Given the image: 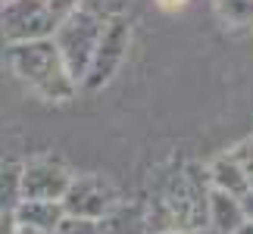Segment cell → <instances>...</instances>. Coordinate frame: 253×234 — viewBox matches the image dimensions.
Returning a JSON list of instances; mask_svg holds the SVG:
<instances>
[{"instance_id": "1", "label": "cell", "mask_w": 253, "mask_h": 234, "mask_svg": "<svg viewBox=\"0 0 253 234\" xmlns=\"http://www.w3.org/2000/svg\"><path fill=\"white\" fill-rule=\"evenodd\" d=\"M6 66L25 87L50 103H66L79 91V81L69 75L53 38H38V41H16L6 44Z\"/></svg>"}, {"instance_id": "2", "label": "cell", "mask_w": 253, "mask_h": 234, "mask_svg": "<svg viewBox=\"0 0 253 234\" xmlns=\"http://www.w3.org/2000/svg\"><path fill=\"white\" fill-rule=\"evenodd\" d=\"M100 35H103V22L84 9H75L72 16H66L60 28L53 32V44L60 50L66 69L75 81H84L87 69H91V60H94V50L100 44Z\"/></svg>"}, {"instance_id": "3", "label": "cell", "mask_w": 253, "mask_h": 234, "mask_svg": "<svg viewBox=\"0 0 253 234\" xmlns=\"http://www.w3.org/2000/svg\"><path fill=\"white\" fill-rule=\"evenodd\" d=\"M0 28L9 44L38 41V38H53L60 19L47 0H9L0 9Z\"/></svg>"}, {"instance_id": "4", "label": "cell", "mask_w": 253, "mask_h": 234, "mask_svg": "<svg viewBox=\"0 0 253 234\" xmlns=\"http://www.w3.org/2000/svg\"><path fill=\"white\" fill-rule=\"evenodd\" d=\"M128 41H131V28H128V16H119V19H110L103 22V35H100V44L94 50V60H91V69L84 75V87H97L110 84L113 75L119 72V66L125 63V53H128Z\"/></svg>"}, {"instance_id": "5", "label": "cell", "mask_w": 253, "mask_h": 234, "mask_svg": "<svg viewBox=\"0 0 253 234\" xmlns=\"http://www.w3.org/2000/svg\"><path fill=\"white\" fill-rule=\"evenodd\" d=\"M116 188L103 175H79L72 178L69 191L63 197L66 216H82V219H97L103 222L116 209Z\"/></svg>"}, {"instance_id": "6", "label": "cell", "mask_w": 253, "mask_h": 234, "mask_svg": "<svg viewBox=\"0 0 253 234\" xmlns=\"http://www.w3.org/2000/svg\"><path fill=\"white\" fill-rule=\"evenodd\" d=\"M72 178L63 162L32 159L22 165V200H63Z\"/></svg>"}, {"instance_id": "7", "label": "cell", "mask_w": 253, "mask_h": 234, "mask_svg": "<svg viewBox=\"0 0 253 234\" xmlns=\"http://www.w3.org/2000/svg\"><path fill=\"white\" fill-rule=\"evenodd\" d=\"M66 209L63 200H22L16 209V222L22 228H35L41 234H53L56 225L63 222Z\"/></svg>"}, {"instance_id": "8", "label": "cell", "mask_w": 253, "mask_h": 234, "mask_svg": "<svg viewBox=\"0 0 253 234\" xmlns=\"http://www.w3.org/2000/svg\"><path fill=\"white\" fill-rule=\"evenodd\" d=\"M244 206H241V197H231L225 191L212 188L210 194V228H216L222 234H231L238 225H244Z\"/></svg>"}, {"instance_id": "9", "label": "cell", "mask_w": 253, "mask_h": 234, "mask_svg": "<svg viewBox=\"0 0 253 234\" xmlns=\"http://www.w3.org/2000/svg\"><path fill=\"white\" fill-rule=\"evenodd\" d=\"M207 172H210V181H212V188H216V191H225V194H231V197H241V194H244V191L250 188V181H247L244 169L238 165L235 153H228V156H219V159H212Z\"/></svg>"}, {"instance_id": "10", "label": "cell", "mask_w": 253, "mask_h": 234, "mask_svg": "<svg viewBox=\"0 0 253 234\" xmlns=\"http://www.w3.org/2000/svg\"><path fill=\"white\" fill-rule=\"evenodd\" d=\"M22 203V162H0V216L16 212Z\"/></svg>"}, {"instance_id": "11", "label": "cell", "mask_w": 253, "mask_h": 234, "mask_svg": "<svg viewBox=\"0 0 253 234\" xmlns=\"http://www.w3.org/2000/svg\"><path fill=\"white\" fill-rule=\"evenodd\" d=\"M216 9L228 25H250L253 22V0H216Z\"/></svg>"}, {"instance_id": "12", "label": "cell", "mask_w": 253, "mask_h": 234, "mask_svg": "<svg viewBox=\"0 0 253 234\" xmlns=\"http://www.w3.org/2000/svg\"><path fill=\"white\" fill-rule=\"evenodd\" d=\"M82 9L97 16L100 22H110V19H119L128 13V0H82Z\"/></svg>"}, {"instance_id": "13", "label": "cell", "mask_w": 253, "mask_h": 234, "mask_svg": "<svg viewBox=\"0 0 253 234\" xmlns=\"http://www.w3.org/2000/svg\"><path fill=\"white\" fill-rule=\"evenodd\" d=\"M53 234H103V222L82 219V216H63Z\"/></svg>"}, {"instance_id": "14", "label": "cell", "mask_w": 253, "mask_h": 234, "mask_svg": "<svg viewBox=\"0 0 253 234\" xmlns=\"http://www.w3.org/2000/svg\"><path fill=\"white\" fill-rule=\"evenodd\" d=\"M235 159H238V165L244 169V175H247V181L253 184V141H244V144H238L235 150Z\"/></svg>"}, {"instance_id": "15", "label": "cell", "mask_w": 253, "mask_h": 234, "mask_svg": "<svg viewBox=\"0 0 253 234\" xmlns=\"http://www.w3.org/2000/svg\"><path fill=\"white\" fill-rule=\"evenodd\" d=\"M47 3H50V9L56 13L60 22H63L66 16H72L75 9H82V0H47Z\"/></svg>"}, {"instance_id": "16", "label": "cell", "mask_w": 253, "mask_h": 234, "mask_svg": "<svg viewBox=\"0 0 253 234\" xmlns=\"http://www.w3.org/2000/svg\"><path fill=\"white\" fill-rule=\"evenodd\" d=\"M16 231H19L16 212H3V216H0V234H16Z\"/></svg>"}, {"instance_id": "17", "label": "cell", "mask_w": 253, "mask_h": 234, "mask_svg": "<svg viewBox=\"0 0 253 234\" xmlns=\"http://www.w3.org/2000/svg\"><path fill=\"white\" fill-rule=\"evenodd\" d=\"M241 206H244V216L253 222V184H250L244 194H241Z\"/></svg>"}, {"instance_id": "18", "label": "cell", "mask_w": 253, "mask_h": 234, "mask_svg": "<svg viewBox=\"0 0 253 234\" xmlns=\"http://www.w3.org/2000/svg\"><path fill=\"white\" fill-rule=\"evenodd\" d=\"M157 3H160L163 9H169V13H172V9H181L184 3H188V0H157Z\"/></svg>"}, {"instance_id": "19", "label": "cell", "mask_w": 253, "mask_h": 234, "mask_svg": "<svg viewBox=\"0 0 253 234\" xmlns=\"http://www.w3.org/2000/svg\"><path fill=\"white\" fill-rule=\"evenodd\" d=\"M231 234H253V222L247 219V222H244V225H238V228H235V231H231Z\"/></svg>"}, {"instance_id": "20", "label": "cell", "mask_w": 253, "mask_h": 234, "mask_svg": "<svg viewBox=\"0 0 253 234\" xmlns=\"http://www.w3.org/2000/svg\"><path fill=\"white\" fill-rule=\"evenodd\" d=\"M188 234H222V231H216V228L207 225V228H197V231H188Z\"/></svg>"}, {"instance_id": "21", "label": "cell", "mask_w": 253, "mask_h": 234, "mask_svg": "<svg viewBox=\"0 0 253 234\" xmlns=\"http://www.w3.org/2000/svg\"><path fill=\"white\" fill-rule=\"evenodd\" d=\"M16 234H41V231H35V228H22V225H19V231Z\"/></svg>"}, {"instance_id": "22", "label": "cell", "mask_w": 253, "mask_h": 234, "mask_svg": "<svg viewBox=\"0 0 253 234\" xmlns=\"http://www.w3.org/2000/svg\"><path fill=\"white\" fill-rule=\"evenodd\" d=\"M157 234H188V231H157Z\"/></svg>"}, {"instance_id": "23", "label": "cell", "mask_w": 253, "mask_h": 234, "mask_svg": "<svg viewBox=\"0 0 253 234\" xmlns=\"http://www.w3.org/2000/svg\"><path fill=\"white\" fill-rule=\"evenodd\" d=\"M3 3H9V0H0V6H3Z\"/></svg>"}]
</instances>
